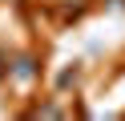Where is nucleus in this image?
<instances>
[{
    "mask_svg": "<svg viewBox=\"0 0 125 121\" xmlns=\"http://www.w3.org/2000/svg\"><path fill=\"white\" fill-rule=\"evenodd\" d=\"M12 73H16L20 81H28V77H32V61H28V56H20V61H16V69H12Z\"/></svg>",
    "mask_w": 125,
    "mask_h": 121,
    "instance_id": "obj_1",
    "label": "nucleus"
},
{
    "mask_svg": "<svg viewBox=\"0 0 125 121\" xmlns=\"http://www.w3.org/2000/svg\"><path fill=\"white\" fill-rule=\"evenodd\" d=\"M57 113H61L57 105H41V109H36V117H57Z\"/></svg>",
    "mask_w": 125,
    "mask_h": 121,
    "instance_id": "obj_2",
    "label": "nucleus"
}]
</instances>
